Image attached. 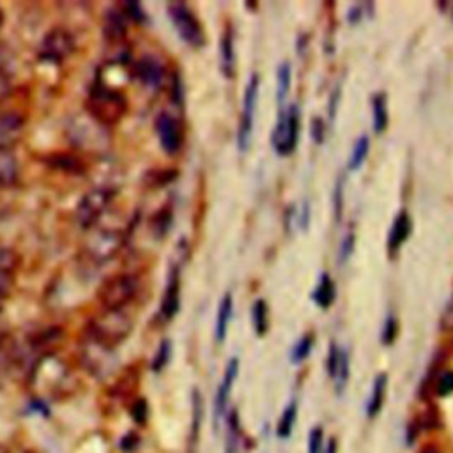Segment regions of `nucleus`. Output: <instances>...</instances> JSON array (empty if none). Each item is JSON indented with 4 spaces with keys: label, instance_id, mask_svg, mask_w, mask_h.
<instances>
[{
    "label": "nucleus",
    "instance_id": "obj_40",
    "mask_svg": "<svg viewBox=\"0 0 453 453\" xmlns=\"http://www.w3.org/2000/svg\"><path fill=\"white\" fill-rule=\"evenodd\" d=\"M11 92H12V80L9 73L4 67H0V103L5 101L11 96Z\"/></svg>",
    "mask_w": 453,
    "mask_h": 453
},
{
    "label": "nucleus",
    "instance_id": "obj_22",
    "mask_svg": "<svg viewBox=\"0 0 453 453\" xmlns=\"http://www.w3.org/2000/svg\"><path fill=\"white\" fill-rule=\"evenodd\" d=\"M334 296H336V288H334L333 278L327 273H322L317 281V287L311 294L313 303L319 304L320 308H329L334 301Z\"/></svg>",
    "mask_w": 453,
    "mask_h": 453
},
{
    "label": "nucleus",
    "instance_id": "obj_29",
    "mask_svg": "<svg viewBox=\"0 0 453 453\" xmlns=\"http://www.w3.org/2000/svg\"><path fill=\"white\" fill-rule=\"evenodd\" d=\"M191 435H189V442L195 446L196 441H198V435H200V426H202V411H203V405H202V396H200V391L195 389L193 391V402H191Z\"/></svg>",
    "mask_w": 453,
    "mask_h": 453
},
{
    "label": "nucleus",
    "instance_id": "obj_25",
    "mask_svg": "<svg viewBox=\"0 0 453 453\" xmlns=\"http://www.w3.org/2000/svg\"><path fill=\"white\" fill-rule=\"evenodd\" d=\"M19 173V166L14 156L11 152H0V188L11 186L16 182Z\"/></svg>",
    "mask_w": 453,
    "mask_h": 453
},
{
    "label": "nucleus",
    "instance_id": "obj_17",
    "mask_svg": "<svg viewBox=\"0 0 453 453\" xmlns=\"http://www.w3.org/2000/svg\"><path fill=\"white\" fill-rule=\"evenodd\" d=\"M411 232H412V219L405 211H400L395 216L391 228L388 232V251L396 253L400 246L409 239Z\"/></svg>",
    "mask_w": 453,
    "mask_h": 453
},
{
    "label": "nucleus",
    "instance_id": "obj_16",
    "mask_svg": "<svg viewBox=\"0 0 453 453\" xmlns=\"http://www.w3.org/2000/svg\"><path fill=\"white\" fill-rule=\"evenodd\" d=\"M16 267L18 255L9 248H0V308L14 287Z\"/></svg>",
    "mask_w": 453,
    "mask_h": 453
},
{
    "label": "nucleus",
    "instance_id": "obj_12",
    "mask_svg": "<svg viewBox=\"0 0 453 453\" xmlns=\"http://www.w3.org/2000/svg\"><path fill=\"white\" fill-rule=\"evenodd\" d=\"M237 373H239V359H237V357H232V359L226 363L223 379H221V382H219V386H218V389H216V398H214V423H216V425H218L219 418H223L225 412H226L228 398H230L234 382H235V379H237Z\"/></svg>",
    "mask_w": 453,
    "mask_h": 453
},
{
    "label": "nucleus",
    "instance_id": "obj_13",
    "mask_svg": "<svg viewBox=\"0 0 453 453\" xmlns=\"http://www.w3.org/2000/svg\"><path fill=\"white\" fill-rule=\"evenodd\" d=\"M180 306V278H179V269L173 267L168 281H166V288L163 292V299H161V306H159V315L163 320H172Z\"/></svg>",
    "mask_w": 453,
    "mask_h": 453
},
{
    "label": "nucleus",
    "instance_id": "obj_8",
    "mask_svg": "<svg viewBox=\"0 0 453 453\" xmlns=\"http://www.w3.org/2000/svg\"><path fill=\"white\" fill-rule=\"evenodd\" d=\"M258 87H260L258 74H251V78L248 80L246 88H244L242 111H241V122H239V131H237L239 150H246L250 145V140H251L255 110H257V101H258Z\"/></svg>",
    "mask_w": 453,
    "mask_h": 453
},
{
    "label": "nucleus",
    "instance_id": "obj_42",
    "mask_svg": "<svg viewBox=\"0 0 453 453\" xmlns=\"http://www.w3.org/2000/svg\"><path fill=\"white\" fill-rule=\"evenodd\" d=\"M441 326L446 331H453V297L449 299V303L446 304L442 317H441Z\"/></svg>",
    "mask_w": 453,
    "mask_h": 453
},
{
    "label": "nucleus",
    "instance_id": "obj_31",
    "mask_svg": "<svg viewBox=\"0 0 453 453\" xmlns=\"http://www.w3.org/2000/svg\"><path fill=\"white\" fill-rule=\"evenodd\" d=\"M349 366H350V363H349V354H347V350L343 349V350H342V356H340V363H338L336 375H334V379H333L334 388H336L338 393H342L343 388L347 386V380H349Z\"/></svg>",
    "mask_w": 453,
    "mask_h": 453
},
{
    "label": "nucleus",
    "instance_id": "obj_20",
    "mask_svg": "<svg viewBox=\"0 0 453 453\" xmlns=\"http://www.w3.org/2000/svg\"><path fill=\"white\" fill-rule=\"evenodd\" d=\"M389 122V111H388V97L384 92H377L372 96V124L373 131L377 134L384 133Z\"/></svg>",
    "mask_w": 453,
    "mask_h": 453
},
{
    "label": "nucleus",
    "instance_id": "obj_37",
    "mask_svg": "<svg viewBox=\"0 0 453 453\" xmlns=\"http://www.w3.org/2000/svg\"><path fill=\"white\" fill-rule=\"evenodd\" d=\"M333 205H334L336 221H340L342 219V212H343V177H338L336 186L333 189Z\"/></svg>",
    "mask_w": 453,
    "mask_h": 453
},
{
    "label": "nucleus",
    "instance_id": "obj_1",
    "mask_svg": "<svg viewBox=\"0 0 453 453\" xmlns=\"http://www.w3.org/2000/svg\"><path fill=\"white\" fill-rule=\"evenodd\" d=\"M87 113L92 120H96L103 127H111L122 120V117L127 111V101L126 96L104 83L97 81L96 85L90 87L87 101H85Z\"/></svg>",
    "mask_w": 453,
    "mask_h": 453
},
{
    "label": "nucleus",
    "instance_id": "obj_43",
    "mask_svg": "<svg viewBox=\"0 0 453 453\" xmlns=\"http://www.w3.org/2000/svg\"><path fill=\"white\" fill-rule=\"evenodd\" d=\"M366 7H368V4H356V5H352V7L349 9V12H347V19H349L350 23L361 21Z\"/></svg>",
    "mask_w": 453,
    "mask_h": 453
},
{
    "label": "nucleus",
    "instance_id": "obj_19",
    "mask_svg": "<svg viewBox=\"0 0 453 453\" xmlns=\"http://www.w3.org/2000/svg\"><path fill=\"white\" fill-rule=\"evenodd\" d=\"M386 391H388V375L386 373L375 375L373 384H372V391H370V396H368V403H366V416L370 419L375 418L380 412V409L384 405V400H386Z\"/></svg>",
    "mask_w": 453,
    "mask_h": 453
},
{
    "label": "nucleus",
    "instance_id": "obj_7",
    "mask_svg": "<svg viewBox=\"0 0 453 453\" xmlns=\"http://www.w3.org/2000/svg\"><path fill=\"white\" fill-rule=\"evenodd\" d=\"M113 195L115 191L108 186H96L90 191H87L76 207L78 223L87 230L92 228L111 203Z\"/></svg>",
    "mask_w": 453,
    "mask_h": 453
},
{
    "label": "nucleus",
    "instance_id": "obj_11",
    "mask_svg": "<svg viewBox=\"0 0 453 453\" xmlns=\"http://www.w3.org/2000/svg\"><path fill=\"white\" fill-rule=\"evenodd\" d=\"M25 131V117L12 110L0 111V152L11 150Z\"/></svg>",
    "mask_w": 453,
    "mask_h": 453
},
{
    "label": "nucleus",
    "instance_id": "obj_21",
    "mask_svg": "<svg viewBox=\"0 0 453 453\" xmlns=\"http://www.w3.org/2000/svg\"><path fill=\"white\" fill-rule=\"evenodd\" d=\"M234 315V299H232V294L226 292L223 296V299L219 301V306H218V315H216V340L221 343L225 338H226V333H228V322Z\"/></svg>",
    "mask_w": 453,
    "mask_h": 453
},
{
    "label": "nucleus",
    "instance_id": "obj_26",
    "mask_svg": "<svg viewBox=\"0 0 453 453\" xmlns=\"http://www.w3.org/2000/svg\"><path fill=\"white\" fill-rule=\"evenodd\" d=\"M296 418H297V403H296V400H290L285 405V409H283V412L280 416V421L276 425V435L280 439H288L290 437V434L294 430Z\"/></svg>",
    "mask_w": 453,
    "mask_h": 453
},
{
    "label": "nucleus",
    "instance_id": "obj_35",
    "mask_svg": "<svg viewBox=\"0 0 453 453\" xmlns=\"http://www.w3.org/2000/svg\"><path fill=\"white\" fill-rule=\"evenodd\" d=\"M396 334H398V320H396L393 315H389V317L386 319L384 326H382L380 340H382L384 345H391V343L395 342Z\"/></svg>",
    "mask_w": 453,
    "mask_h": 453
},
{
    "label": "nucleus",
    "instance_id": "obj_41",
    "mask_svg": "<svg viewBox=\"0 0 453 453\" xmlns=\"http://www.w3.org/2000/svg\"><path fill=\"white\" fill-rule=\"evenodd\" d=\"M124 14L127 16V19H134V21H145V12L138 4H124L122 5Z\"/></svg>",
    "mask_w": 453,
    "mask_h": 453
},
{
    "label": "nucleus",
    "instance_id": "obj_14",
    "mask_svg": "<svg viewBox=\"0 0 453 453\" xmlns=\"http://www.w3.org/2000/svg\"><path fill=\"white\" fill-rule=\"evenodd\" d=\"M134 74L145 87L157 88V87H161V83L165 80V67L156 57L143 55L134 64Z\"/></svg>",
    "mask_w": 453,
    "mask_h": 453
},
{
    "label": "nucleus",
    "instance_id": "obj_46",
    "mask_svg": "<svg viewBox=\"0 0 453 453\" xmlns=\"http://www.w3.org/2000/svg\"><path fill=\"white\" fill-rule=\"evenodd\" d=\"M2 23H4V11H2V7H0V27H2Z\"/></svg>",
    "mask_w": 453,
    "mask_h": 453
},
{
    "label": "nucleus",
    "instance_id": "obj_33",
    "mask_svg": "<svg viewBox=\"0 0 453 453\" xmlns=\"http://www.w3.org/2000/svg\"><path fill=\"white\" fill-rule=\"evenodd\" d=\"M170 354H172V343H170L168 340H163V342L159 343V347H157L156 356H154L152 370H154V372H161V370L166 366V363H168V359H170Z\"/></svg>",
    "mask_w": 453,
    "mask_h": 453
},
{
    "label": "nucleus",
    "instance_id": "obj_15",
    "mask_svg": "<svg viewBox=\"0 0 453 453\" xmlns=\"http://www.w3.org/2000/svg\"><path fill=\"white\" fill-rule=\"evenodd\" d=\"M127 16L124 14L122 9L111 7L106 11L104 19H103V32L104 39L110 44H122L127 34Z\"/></svg>",
    "mask_w": 453,
    "mask_h": 453
},
{
    "label": "nucleus",
    "instance_id": "obj_2",
    "mask_svg": "<svg viewBox=\"0 0 453 453\" xmlns=\"http://www.w3.org/2000/svg\"><path fill=\"white\" fill-rule=\"evenodd\" d=\"M131 331L133 319L126 310H101L90 319L87 338L113 350L131 334Z\"/></svg>",
    "mask_w": 453,
    "mask_h": 453
},
{
    "label": "nucleus",
    "instance_id": "obj_5",
    "mask_svg": "<svg viewBox=\"0 0 453 453\" xmlns=\"http://www.w3.org/2000/svg\"><path fill=\"white\" fill-rule=\"evenodd\" d=\"M299 120H301V111L297 104H288L287 108H280L278 120L271 133L273 149L280 156H287L296 149L297 136H299Z\"/></svg>",
    "mask_w": 453,
    "mask_h": 453
},
{
    "label": "nucleus",
    "instance_id": "obj_44",
    "mask_svg": "<svg viewBox=\"0 0 453 453\" xmlns=\"http://www.w3.org/2000/svg\"><path fill=\"white\" fill-rule=\"evenodd\" d=\"M340 96H342V87H340V85H336V87H334V90L331 92V101H329V106H327L329 120H333V119H334V115H336V108H338V104H340Z\"/></svg>",
    "mask_w": 453,
    "mask_h": 453
},
{
    "label": "nucleus",
    "instance_id": "obj_10",
    "mask_svg": "<svg viewBox=\"0 0 453 453\" xmlns=\"http://www.w3.org/2000/svg\"><path fill=\"white\" fill-rule=\"evenodd\" d=\"M154 126L163 150L168 154H175L182 145V129L179 120L172 113L161 111Z\"/></svg>",
    "mask_w": 453,
    "mask_h": 453
},
{
    "label": "nucleus",
    "instance_id": "obj_38",
    "mask_svg": "<svg viewBox=\"0 0 453 453\" xmlns=\"http://www.w3.org/2000/svg\"><path fill=\"white\" fill-rule=\"evenodd\" d=\"M354 244H356V235H354V230H350V232L343 237V241H342V244H340V262L349 260V257L352 255Z\"/></svg>",
    "mask_w": 453,
    "mask_h": 453
},
{
    "label": "nucleus",
    "instance_id": "obj_28",
    "mask_svg": "<svg viewBox=\"0 0 453 453\" xmlns=\"http://www.w3.org/2000/svg\"><path fill=\"white\" fill-rule=\"evenodd\" d=\"M368 150H370V140H368L366 134H363V136H359V138L356 140V143H354V147H352V152H350L347 168H349L350 172L357 170V168L365 163V159H366V156H368Z\"/></svg>",
    "mask_w": 453,
    "mask_h": 453
},
{
    "label": "nucleus",
    "instance_id": "obj_27",
    "mask_svg": "<svg viewBox=\"0 0 453 453\" xmlns=\"http://www.w3.org/2000/svg\"><path fill=\"white\" fill-rule=\"evenodd\" d=\"M251 320H253V327L255 333L258 336L265 334L267 327H269V310H267V303L264 299H257L251 306Z\"/></svg>",
    "mask_w": 453,
    "mask_h": 453
},
{
    "label": "nucleus",
    "instance_id": "obj_45",
    "mask_svg": "<svg viewBox=\"0 0 453 453\" xmlns=\"http://www.w3.org/2000/svg\"><path fill=\"white\" fill-rule=\"evenodd\" d=\"M439 9H442V12L453 19V2H441Z\"/></svg>",
    "mask_w": 453,
    "mask_h": 453
},
{
    "label": "nucleus",
    "instance_id": "obj_36",
    "mask_svg": "<svg viewBox=\"0 0 453 453\" xmlns=\"http://www.w3.org/2000/svg\"><path fill=\"white\" fill-rule=\"evenodd\" d=\"M342 350H343V349H342L338 343H334V342L329 343V352H327V363H326V366H327V373H329L331 379H334V375H336Z\"/></svg>",
    "mask_w": 453,
    "mask_h": 453
},
{
    "label": "nucleus",
    "instance_id": "obj_39",
    "mask_svg": "<svg viewBox=\"0 0 453 453\" xmlns=\"http://www.w3.org/2000/svg\"><path fill=\"white\" fill-rule=\"evenodd\" d=\"M310 133L315 143H322L324 136H326V124L320 117H313L311 124H310Z\"/></svg>",
    "mask_w": 453,
    "mask_h": 453
},
{
    "label": "nucleus",
    "instance_id": "obj_34",
    "mask_svg": "<svg viewBox=\"0 0 453 453\" xmlns=\"http://www.w3.org/2000/svg\"><path fill=\"white\" fill-rule=\"evenodd\" d=\"M308 453H324V432L322 426H313L308 435Z\"/></svg>",
    "mask_w": 453,
    "mask_h": 453
},
{
    "label": "nucleus",
    "instance_id": "obj_30",
    "mask_svg": "<svg viewBox=\"0 0 453 453\" xmlns=\"http://www.w3.org/2000/svg\"><path fill=\"white\" fill-rule=\"evenodd\" d=\"M311 347H313V334L308 333V334L301 336V338L297 340V343L294 345L292 352H290V361H292L294 365L304 361V359L308 357V354L311 352Z\"/></svg>",
    "mask_w": 453,
    "mask_h": 453
},
{
    "label": "nucleus",
    "instance_id": "obj_9",
    "mask_svg": "<svg viewBox=\"0 0 453 453\" xmlns=\"http://www.w3.org/2000/svg\"><path fill=\"white\" fill-rule=\"evenodd\" d=\"M74 50V37L64 27H53L50 32L44 34L39 48V55L44 60L62 62L67 58Z\"/></svg>",
    "mask_w": 453,
    "mask_h": 453
},
{
    "label": "nucleus",
    "instance_id": "obj_23",
    "mask_svg": "<svg viewBox=\"0 0 453 453\" xmlns=\"http://www.w3.org/2000/svg\"><path fill=\"white\" fill-rule=\"evenodd\" d=\"M241 421H239V412L235 409L230 411L226 416V439H225V451L226 453H235L239 444H241Z\"/></svg>",
    "mask_w": 453,
    "mask_h": 453
},
{
    "label": "nucleus",
    "instance_id": "obj_24",
    "mask_svg": "<svg viewBox=\"0 0 453 453\" xmlns=\"http://www.w3.org/2000/svg\"><path fill=\"white\" fill-rule=\"evenodd\" d=\"M290 81H292V67H290V62L283 60L276 71V99L280 108H283V103L290 92Z\"/></svg>",
    "mask_w": 453,
    "mask_h": 453
},
{
    "label": "nucleus",
    "instance_id": "obj_32",
    "mask_svg": "<svg viewBox=\"0 0 453 453\" xmlns=\"http://www.w3.org/2000/svg\"><path fill=\"white\" fill-rule=\"evenodd\" d=\"M434 393L437 396H448L453 393V370H444L435 377Z\"/></svg>",
    "mask_w": 453,
    "mask_h": 453
},
{
    "label": "nucleus",
    "instance_id": "obj_4",
    "mask_svg": "<svg viewBox=\"0 0 453 453\" xmlns=\"http://www.w3.org/2000/svg\"><path fill=\"white\" fill-rule=\"evenodd\" d=\"M124 239L126 234L120 228L94 225L83 241L85 257L96 264H104L120 251Z\"/></svg>",
    "mask_w": 453,
    "mask_h": 453
},
{
    "label": "nucleus",
    "instance_id": "obj_6",
    "mask_svg": "<svg viewBox=\"0 0 453 453\" xmlns=\"http://www.w3.org/2000/svg\"><path fill=\"white\" fill-rule=\"evenodd\" d=\"M168 18L172 19V25L175 27V32L180 35V39L193 48H200L205 42V34L202 28V23L195 16V12L182 2H172L166 7Z\"/></svg>",
    "mask_w": 453,
    "mask_h": 453
},
{
    "label": "nucleus",
    "instance_id": "obj_18",
    "mask_svg": "<svg viewBox=\"0 0 453 453\" xmlns=\"http://www.w3.org/2000/svg\"><path fill=\"white\" fill-rule=\"evenodd\" d=\"M219 67L226 78L234 76L235 50H234V28L230 25H226L219 41Z\"/></svg>",
    "mask_w": 453,
    "mask_h": 453
},
{
    "label": "nucleus",
    "instance_id": "obj_3",
    "mask_svg": "<svg viewBox=\"0 0 453 453\" xmlns=\"http://www.w3.org/2000/svg\"><path fill=\"white\" fill-rule=\"evenodd\" d=\"M140 281L131 273H117L106 278L97 288V301L103 310H124L136 296Z\"/></svg>",
    "mask_w": 453,
    "mask_h": 453
}]
</instances>
